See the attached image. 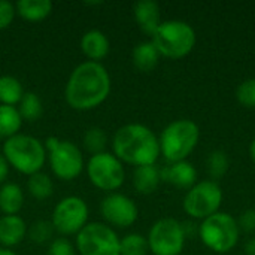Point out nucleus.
Wrapping results in <instances>:
<instances>
[{"label": "nucleus", "mask_w": 255, "mask_h": 255, "mask_svg": "<svg viewBox=\"0 0 255 255\" xmlns=\"http://www.w3.org/2000/svg\"><path fill=\"white\" fill-rule=\"evenodd\" d=\"M112 81L102 63L84 61L78 64L64 87L66 103L75 111H93L111 94Z\"/></svg>", "instance_id": "1"}, {"label": "nucleus", "mask_w": 255, "mask_h": 255, "mask_svg": "<svg viewBox=\"0 0 255 255\" xmlns=\"http://www.w3.org/2000/svg\"><path fill=\"white\" fill-rule=\"evenodd\" d=\"M112 154L124 164L134 167L155 164L160 154V143L155 133L137 123L120 127L112 137Z\"/></svg>", "instance_id": "2"}, {"label": "nucleus", "mask_w": 255, "mask_h": 255, "mask_svg": "<svg viewBox=\"0 0 255 255\" xmlns=\"http://www.w3.org/2000/svg\"><path fill=\"white\" fill-rule=\"evenodd\" d=\"M1 154L9 167L27 176L42 172L48 158V152L42 140L21 133L4 140Z\"/></svg>", "instance_id": "3"}, {"label": "nucleus", "mask_w": 255, "mask_h": 255, "mask_svg": "<svg viewBox=\"0 0 255 255\" xmlns=\"http://www.w3.org/2000/svg\"><path fill=\"white\" fill-rule=\"evenodd\" d=\"M151 42L161 57L179 60L187 57L196 46L197 36L191 24L182 19H167L151 36Z\"/></svg>", "instance_id": "4"}, {"label": "nucleus", "mask_w": 255, "mask_h": 255, "mask_svg": "<svg viewBox=\"0 0 255 255\" xmlns=\"http://www.w3.org/2000/svg\"><path fill=\"white\" fill-rule=\"evenodd\" d=\"M200 139V128L193 120L181 118L167 124L160 137V154L167 163L184 161L194 151Z\"/></svg>", "instance_id": "5"}, {"label": "nucleus", "mask_w": 255, "mask_h": 255, "mask_svg": "<svg viewBox=\"0 0 255 255\" xmlns=\"http://www.w3.org/2000/svg\"><path fill=\"white\" fill-rule=\"evenodd\" d=\"M238 221L227 212H217L199 226V238L206 248L217 254L230 253L239 242Z\"/></svg>", "instance_id": "6"}, {"label": "nucleus", "mask_w": 255, "mask_h": 255, "mask_svg": "<svg viewBox=\"0 0 255 255\" xmlns=\"http://www.w3.org/2000/svg\"><path fill=\"white\" fill-rule=\"evenodd\" d=\"M43 145L48 152L51 170L60 181H73L82 173L85 161L78 145L70 140H61L55 136L46 137Z\"/></svg>", "instance_id": "7"}, {"label": "nucleus", "mask_w": 255, "mask_h": 255, "mask_svg": "<svg viewBox=\"0 0 255 255\" xmlns=\"http://www.w3.org/2000/svg\"><path fill=\"white\" fill-rule=\"evenodd\" d=\"M85 170L90 182L108 194L117 193V190H120L126 181L124 164L108 151L91 155L85 164Z\"/></svg>", "instance_id": "8"}, {"label": "nucleus", "mask_w": 255, "mask_h": 255, "mask_svg": "<svg viewBox=\"0 0 255 255\" xmlns=\"http://www.w3.org/2000/svg\"><path fill=\"white\" fill-rule=\"evenodd\" d=\"M224 194L218 182L212 179L196 182L185 194L182 208L194 220H206L220 212Z\"/></svg>", "instance_id": "9"}, {"label": "nucleus", "mask_w": 255, "mask_h": 255, "mask_svg": "<svg viewBox=\"0 0 255 255\" xmlns=\"http://www.w3.org/2000/svg\"><path fill=\"white\" fill-rule=\"evenodd\" d=\"M75 250L81 255H120V238L105 223H88L76 235Z\"/></svg>", "instance_id": "10"}, {"label": "nucleus", "mask_w": 255, "mask_h": 255, "mask_svg": "<svg viewBox=\"0 0 255 255\" xmlns=\"http://www.w3.org/2000/svg\"><path fill=\"white\" fill-rule=\"evenodd\" d=\"M88 217L87 202L79 196H67L55 205L51 224L61 236H76L88 224Z\"/></svg>", "instance_id": "11"}, {"label": "nucleus", "mask_w": 255, "mask_h": 255, "mask_svg": "<svg viewBox=\"0 0 255 255\" xmlns=\"http://www.w3.org/2000/svg\"><path fill=\"white\" fill-rule=\"evenodd\" d=\"M146 239L154 255H179L184 251L187 236L182 223L175 218H161L152 224Z\"/></svg>", "instance_id": "12"}, {"label": "nucleus", "mask_w": 255, "mask_h": 255, "mask_svg": "<svg viewBox=\"0 0 255 255\" xmlns=\"http://www.w3.org/2000/svg\"><path fill=\"white\" fill-rule=\"evenodd\" d=\"M100 214L109 227H131L139 217L137 205L133 199L121 193L108 194L100 203Z\"/></svg>", "instance_id": "13"}, {"label": "nucleus", "mask_w": 255, "mask_h": 255, "mask_svg": "<svg viewBox=\"0 0 255 255\" xmlns=\"http://www.w3.org/2000/svg\"><path fill=\"white\" fill-rule=\"evenodd\" d=\"M160 175L161 182H166L176 188L190 190L197 182V170L188 160L167 163L163 169H160Z\"/></svg>", "instance_id": "14"}, {"label": "nucleus", "mask_w": 255, "mask_h": 255, "mask_svg": "<svg viewBox=\"0 0 255 255\" xmlns=\"http://www.w3.org/2000/svg\"><path fill=\"white\" fill-rule=\"evenodd\" d=\"M133 15L139 25V28L152 36L155 30L160 27L161 21V9L160 4L154 0H139L133 4Z\"/></svg>", "instance_id": "15"}, {"label": "nucleus", "mask_w": 255, "mask_h": 255, "mask_svg": "<svg viewBox=\"0 0 255 255\" xmlns=\"http://www.w3.org/2000/svg\"><path fill=\"white\" fill-rule=\"evenodd\" d=\"M81 51L88 58V61L100 63L108 57L111 51V43L108 36L97 28H91L81 37Z\"/></svg>", "instance_id": "16"}, {"label": "nucleus", "mask_w": 255, "mask_h": 255, "mask_svg": "<svg viewBox=\"0 0 255 255\" xmlns=\"http://www.w3.org/2000/svg\"><path fill=\"white\" fill-rule=\"evenodd\" d=\"M27 224L19 215L0 217V245L12 248L19 245L27 236Z\"/></svg>", "instance_id": "17"}, {"label": "nucleus", "mask_w": 255, "mask_h": 255, "mask_svg": "<svg viewBox=\"0 0 255 255\" xmlns=\"http://www.w3.org/2000/svg\"><path fill=\"white\" fill-rule=\"evenodd\" d=\"M133 187L139 194L149 196L154 191H157L158 185L161 184V175L160 169L155 164L149 166H140L134 167L133 172Z\"/></svg>", "instance_id": "18"}, {"label": "nucleus", "mask_w": 255, "mask_h": 255, "mask_svg": "<svg viewBox=\"0 0 255 255\" xmlns=\"http://www.w3.org/2000/svg\"><path fill=\"white\" fill-rule=\"evenodd\" d=\"M54 4L51 0H18L15 3V12L22 19L30 22L43 21L51 15Z\"/></svg>", "instance_id": "19"}, {"label": "nucleus", "mask_w": 255, "mask_h": 255, "mask_svg": "<svg viewBox=\"0 0 255 255\" xmlns=\"http://www.w3.org/2000/svg\"><path fill=\"white\" fill-rule=\"evenodd\" d=\"M24 206V191L15 182L0 185V211L3 215H18Z\"/></svg>", "instance_id": "20"}, {"label": "nucleus", "mask_w": 255, "mask_h": 255, "mask_svg": "<svg viewBox=\"0 0 255 255\" xmlns=\"http://www.w3.org/2000/svg\"><path fill=\"white\" fill-rule=\"evenodd\" d=\"M160 57H161L160 52L157 51V48L154 46V43L151 40L137 43L131 52V61H133L134 67L145 73L152 72L157 67Z\"/></svg>", "instance_id": "21"}, {"label": "nucleus", "mask_w": 255, "mask_h": 255, "mask_svg": "<svg viewBox=\"0 0 255 255\" xmlns=\"http://www.w3.org/2000/svg\"><path fill=\"white\" fill-rule=\"evenodd\" d=\"M22 118L15 106L0 105V139L7 140L18 134L22 127Z\"/></svg>", "instance_id": "22"}, {"label": "nucleus", "mask_w": 255, "mask_h": 255, "mask_svg": "<svg viewBox=\"0 0 255 255\" xmlns=\"http://www.w3.org/2000/svg\"><path fill=\"white\" fill-rule=\"evenodd\" d=\"M24 88L19 79L10 75L0 76V105L4 106H18L24 96Z\"/></svg>", "instance_id": "23"}, {"label": "nucleus", "mask_w": 255, "mask_h": 255, "mask_svg": "<svg viewBox=\"0 0 255 255\" xmlns=\"http://www.w3.org/2000/svg\"><path fill=\"white\" fill-rule=\"evenodd\" d=\"M16 109H18L22 121L34 123V121L40 120V117L43 114V103L36 93L25 91L21 102L18 103Z\"/></svg>", "instance_id": "24"}, {"label": "nucleus", "mask_w": 255, "mask_h": 255, "mask_svg": "<svg viewBox=\"0 0 255 255\" xmlns=\"http://www.w3.org/2000/svg\"><path fill=\"white\" fill-rule=\"evenodd\" d=\"M27 191L36 200H46L54 194V182L46 173L39 172V173L28 176Z\"/></svg>", "instance_id": "25"}, {"label": "nucleus", "mask_w": 255, "mask_h": 255, "mask_svg": "<svg viewBox=\"0 0 255 255\" xmlns=\"http://www.w3.org/2000/svg\"><path fill=\"white\" fill-rule=\"evenodd\" d=\"M230 169V160L226 151L223 149H214L211 154H208L206 158V170L208 175L212 178V181L218 182L223 179Z\"/></svg>", "instance_id": "26"}, {"label": "nucleus", "mask_w": 255, "mask_h": 255, "mask_svg": "<svg viewBox=\"0 0 255 255\" xmlns=\"http://www.w3.org/2000/svg\"><path fill=\"white\" fill-rule=\"evenodd\" d=\"M148 239L139 233H130L120 239V255H146Z\"/></svg>", "instance_id": "27"}, {"label": "nucleus", "mask_w": 255, "mask_h": 255, "mask_svg": "<svg viewBox=\"0 0 255 255\" xmlns=\"http://www.w3.org/2000/svg\"><path fill=\"white\" fill-rule=\"evenodd\" d=\"M82 143H84V148L91 154V155H96V154H102L106 151V146H108V136L105 133L103 128L100 127H90L84 137H82Z\"/></svg>", "instance_id": "28"}, {"label": "nucleus", "mask_w": 255, "mask_h": 255, "mask_svg": "<svg viewBox=\"0 0 255 255\" xmlns=\"http://www.w3.org/2000/svg\"><path fill=\"white\" fill-rule=\"evenodd\" d=\"M52 235H54V227L51 221H46V220H37L27 229V236L30 238L33 244H37V245H42L51 241Z\"/></svg>", "instance_id": "29"}, {"label": "nucleus", "mask_w": 255, "mask_h": 255, "mask_svg": "<svg viewBox=\"0 0 255 255\" xmlns=\"http://www.w3.org/2000/svg\"><path fill=\"white\" fill-rule=\"evenodd\" d=\"M236 99L242 106L248 109H255V78L245 79L238 85Z\"/></svg>", "instance_id": "30"}, {"label": "nucleus", "mask_w": 255, "mask_h": 255, "mask_svg": "<svg viewBox=\"0 0 255 255\" xmlns=\"http://www.w3.org/2000/svg\"><path fill=\"white\" fill-rule=\"evenodd\" d=\"M46 255H76V250L69 239L58 238L51 241Z\"/></svg>", "instance_id": "31"}, {"label": "nucleus", "mask_w": 255, "mask_h": 255, "mask_svg": "<svg viewBox=\"0 0 255 255\" xmlns=\"http://www.w3.org/2000/svg\"><path fill=\"white\" fill-rule=\"evenodd\" d=\"M15 15V4H12L7 0H0V31L12 24Z\"/></svg>", "instance_id": "32"}, {"label": "nucleus", "mask_w": 255, "mask_h": 255, "mask_svg": "<svg viewBox=\"0 0 255 255\" xmlns=\"http://www.w3.org/2000/svg\"><path fill=\"white\" fill-rule=\"evenodd\" d=\"M238 226L239 230H244L247 233H253L255 232V209H247L239 215Z\"/></svg>", "instance_id": "33"}, {"label": "nucleus", "mask_w": 255, "mask_h": 255, "mask_svg": "<svg viewBox=\"0 0 255 255\" xmlns=\"http://www.w3.org/2000/svg\"><path fill=\"white\" fill-rule=\"evenodd\" d=\"M7 175H9V164L3 157V154L0 152V184H4Z\"/></svg>", "instance_id": "34"}, {"label": "nucleus", "mask_w": 255, "mask_h": 255, "mask_svg": "<svg viewBox=\"0 0 255 255\" xmlns=\"http://www.w3.org/2000/svg\"><path fill=\"white\" fill-rule=\"evenodd\" d=\"M245 253L247 255H255V236L253 239H250L245 245Z\"/></svg>", "instance_id": "35"}, {"label": "nucleus", "mask_w": 255, "mask_h": 255, "mask_svg": "<svg viewBox=\"0 0 255 255\" xmlns=\"http://www.w3.org/2000/svg\"><path fill=\"white\" fill-rule=\"evenodd\" d=\"M250 157H251L253 163L255 164V137L253 139V142L250 143Z\"/></svg>", "instance_id": "36"}, {"label": "nucleus", "mask_w": 255, "mask_h": 255, "mask_svg": "<svg viewBox=\"0 0 255 255\" xmlns=\"http://www.w3.org/2000/svg\"><path fill=\"white\" fill-rule=\"evenodd\" d=\"M0 255H16L10 248H3L0 247Z\"/></svg>", "instance_id": "37"}, {"label": "nucleus", "mask_w": 255, "mask_h": 255, "mask_svg": "<svg viewBox=\"0 0 255 255\" xmlns=\"http://www.w3.org/2000/svg\"><path fill=\"white\" fill-rule=\"evenodd\" d=\"M84 4H90V6H97V4H102V1H85Z\"/></svg>", "instance_id": "38"}]
</instances>
